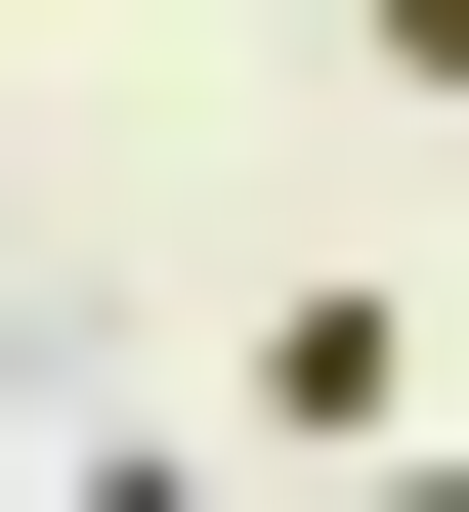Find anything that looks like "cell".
Masks as SVG:
<instances>
[{
  "label": "cell",
  "mask_w": 469,
  "mask_h": 512,
  "mask_svg": "<svg viewBox=\"0 0 469 512\" xmlns=\"http://www.w3.org/2000/svg\"><path fill=\"white\" fill-rule=\"evenodd\" d=\"M342 43H384V86H427V128H469V0H342Z\"/></svg>",
  "instance_id": "cell-1"
}]
</instances>
